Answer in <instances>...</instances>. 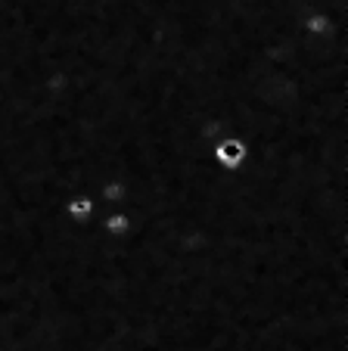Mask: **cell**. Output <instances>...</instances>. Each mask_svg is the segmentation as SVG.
I'll return each mask as SVG.
<instances>
[{"instance_id": "cell-2", "label": "cell", "mask_w": 348, "mask_h": 351, "mask_svg": "<svg viewBox=\"0 0 348 351\" xmlns=\"http://www.w3.org/2000/svg\"><path fill=\"white\" fill-rule=\"evenodd\" d=\"M91 212H93V199H91V196H75V199H69L66 215H69L72 221H87V218H91Z\"/></svg>"}, {"instance_id": "cell-3", "label": "cell", "mask_w": 348, "mask_h": 351, "mask_svg": "<svg viewBox=\"0 0 348 351\" xmlns=\"http://www.w3.org/2000/svg\"><path fill=\"white\" fill-rule=\"evenodd\" d=\"M103 230L112 233V237H128V230H131V218H128V215H112V218L103 224Z\"/></svg>"}, {"instance_id": "cell-4", "label": "cell", "mask_w": 348, "mask_h": 351, "mask_svg": "<svg viewBox=\"0 0 348 351\" xmlns=\"http://www.w3.org/2000/svg\"><path fill=\"white\" fill-rule=\"evenodd\" d=\"M305 28H308L311 34H327L329 32V19H327V16H311Z\"/></svg>"}, {"instance_id": "cell-1", "label": "cell", "mask_w": 348, "mask_h": 351, "mask_svg": "<svg viewBox=\"0 0 348 351\" xmlns=\"http://www.w3.org/2000/svg\"><path fill=\"white\" fill-rule=\"evenodd\" d=\"M246 159H249V143L243 137H224L215 146V162L224 171H240L246 165Z\"/></svg>"}]
</instances>
